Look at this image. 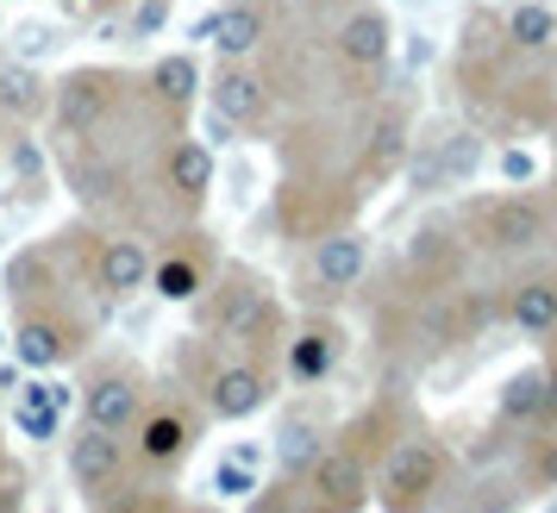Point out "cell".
<instances>
[{"label": "cell", "instance_id": "35", "mask_svg": "<svg viewBox=\"0 0 557 513\" xmlns=\"http://www.w3.org/2000/svg\"><path fill=\"white\" fill-rule=\"evenodd\" d=\"M552 195H557V126H552Z\"/></svg>", "mask_w": 557, "mask_h": 513}, {"label": "cell", "instance_id": "25", "mask_svg": "<svg viewBox=\"0 0 557 513\" xmlns=\"http://www.w3.org/2000/svg\"><path fill=\"white\" fill-rule=\"evenodd\" d=\"M513 483L520 495H557V420L513 438Z\"/></svg>", "mask_w": 557, "mask_h": 513}, {"label": "cell", "instance_id": "32", "mask_svg": "<svg viewBox=\"0 0 557 513\" xmlns=\"http://www.w3.org/2000/svg\"><path fill=\"white\" fill-rule=\"evenodd\" d=\"M220 488H226V495H251V476H245V458H232L226 470H220Z\"/></svg>", "mask_w": 557, "mask_h": 513}, {"label": "cell", "instance_id": "20", "mask_svg": "<svg viewBox=\"0 0 557 513\" xmlns=\"http://www.w3.org/2000/svg\"><path fill=\"white\" fill-rule=\"evenodd\" d=\"M132 438L107 433V426H82L70 438V483L88 495V501H113L120 488H132Z\"/></svg>", "mask_w": 557, "mask_h": 513}, {"label": "cell", "instance_id": "29", "mask_svg": "<svg viewBox=\"0 0 557 513\" xmlns=\"http://www.w3.org/2000/svg\"><path fill=\"white\" fill-rule=\"evenodd\" d=\"M101 513H182V501L170 488H120L113 501H101Z\"/></svg>", "mask_w": 557, "mask_h": 513}, {"label": "cell", "instance_id": "36", "mask_svg": "<svg viewBox=\"0 0 557 513\" xmlns=\"http://www.w3.org/2000/svg\"><path fill=\"white\" fill-rule=\"evenodd\" d=\"M320 7H357V0H320Z\"/></svg>", "mask_w": 557, "mask_h": 513}, {"label": "cell", "instance_id": "2", "mask_svg": "<svg viewBox=\"0 0 557 513\" xmlns=\"http://www.w3.org/2000/svg\"><path fill=\"white\" fill-rule=\"evenodd\" d=\"M7 288H13V358L26 363V370H63V363H76L88 351V313L51 283H32V263L26 256H13L7 263Z\"/></svg>", "mask_w": 557, "mask_h": 513}, {"label": "cell", "instance_id": "21", "mask_svg": "<svg viewBox=\"0 0 557 513\" xmlns=\"http://www.w3.org/2000/svg\"><path fill=\"white\" fill-rule=\"evenodd\" d=\"M195 38H207L220 57H263L276 45V7L270 0H226L220 13H207Z\"/></svg>", "mask_w": 557, "mask_h": 513}, {"label": "cell", "instance_id": "12", "mask_svg": "<svg viewBox=\"0 0 557 513\" xmlns=\"http://www.w3.org/2000/svg\"><path fill=\"white\" fill-rule=\"evenodd\" d=\"M495 320H502L507 333L532 338V345H545L557 338V256L539 251L527 263H513L495 288Z\"/></svg>", "mask_w": 557, "mask_h": 513}, {"label": "cell", "instance_id": "17", "mask_svg": "<svg viewBox=\"0 0 557 513\" xmlns=\"http://www.w3.org/2000/svg\"><path fill=\"white\" fill-rule=\"evenodd\" d=\"M345 351H351V333H345V320L332 308H307L301 313V326H288V338H282V351H276V370L288 376L295 388H320L345 363Z\"/></svg>", "mask_w": 557, "mask_h": 513}, {"label": "cell", "instance_id": "11", "mask_svg": "<svg viewBox=\"0 0 557 513\" xmlns=\"http://www.w3.org/2000/svg\"><path fill=\"white\" fill-rule=\"evenodd\" d=\"M370 476H376V470L332 433L326 445L313 451V463L295 476V513H363L370 508Z\"/></svg>", "mask_w": 557, "mask_h": 513}, {"label": "cell", "instance_id": "18", "mask_svg": "<svg viewBox=\"0 0 557 513\" xmlns=\"http://www.w3.org/2000/svg\"><path fill=\"white\" fill-rule=\"evenodd\" d=\"M201 95H207V107L238 132H263L270 113H276V88H270V76H263L257 57H220L213 76L201 82Z\"/></svg>", "mask_w": 557, "mask_h": 513}, {"label": "cell", "instance_id": "31", "mask_svg": "<svg viewBox=\"0 0 557 513\" xmlns=\"http://www.w3.org/2000/svg\"><path fill=\"white\" fill-rule=\"evenodd\" d=\"M170 20V0H132V32H157Z\"/></svg>", "mask_w": 557, "mask_h": 513}, {"label": "cell", "instance_id": "8", "mask_svg": "<svg viewBox=\"0 0 557 513\" xmlns=\"http://www.w3.org/2000/svg\"><path fill=\"white\" fill-rule=\"evenodd\" d=\"M407 138H413V113H407V101H395V95H370L363 113H357V126H351V145H345V176H351L363 195L382 188L388 176H401Z\"/></svg>", "mask_w": 557, "mask_h": 513}, {"label": "cell", "instance_id": "7", "mask_svg": "<svg viewBox=\"0 0 557 513\" xmlns=\"http://www.w3.org/2000/svg\"><path fill=\"white\" fill-rule=\"evenodd\" d=\"M332 70L345 82V95L370 101L388 76V57H395V20L382 13L376 0H357V7H338V26L326 38Z\"/></svg>", "mask_w": 557, "mask_h": 513}, {"label": "cell", "instance_id": "28", "mask_svg": "<svg viewBox=\"0 0 557 513\" xmlns=\"http://www.w3.org/2000/svg\"><path fill=\"white\" fill-rule=\"evenodd\" d=\"M57 408H63V401H57V388L51 383H32L26 395H20V426L38 433V438H51L57 433Z\"/></svg>", "mask_w": 557, "mask_h": 513}, {"label": "cell", "instance_id": "34", "mask_svg": "<svg viewBox=\"0 0 557 513\" xmlns=\"http://www.w3.org/2000/svg\"><path fill=\"white\" fill-rule=\"evenodd\" d=\"M82 7H88V13H126L132 0H82Z\"/></svg>", "mask_w": 557, "mask_h": 513}, {"label": "cell", "instance_id": "27", "mask_svg": "<svg viewBox=\"0 0 557 513\" xmlns=\"http://www.w3.org/2000/svg\"><path fill=\"white\" fill-rule=\"evenodd\" d=\"M320 445H326V438L313 433L307 420H288V426H282V445H276V463H282V476H301L307 463H313V451H320Z\"/></svg>", "mask_w": 557, "mask_h": 513}, {"label": "cell", "instance_id": "33", "mask_svg": "<svg viewBox=\"0 0 557 513\" xmlns=\"http://www.w3.org/2000/svg\"><path fill=\"white\" fill-rule=\"evenodd\" d=\"M545 395H552V420H557V338H545Z\"/></svg>", "mask_w": 557, "mask_h": 513}, {"label": "cell", "instance_id": "22", "mask_svg": "<svg viewBox=\"0 0 557 513\" xmlns=\"http://www.w3.org/2000/svg\"><path fill=\"white\" fill-rule=\"evenodd\" d=\"M201 63L188 51H170V57H157L151 70L138 76V95L157 107V113H170V132H188V107L201 101Z\"/></svg>", "mask_w": 557, "mask_h": 513}, {"label": "cell", "instance_id": "9", "mask_svg": "<svg viewBox=\"0 0 557 513\" xmlns=\"http://www.w3.org/2000/svg\"><path fill=\"white\" fill-rule=\"evenodd\" d=\"M370 276V238L363 226H332L301 245V301L307 308H345Z\"/></svg>", "mask_w": 557, "mask_h": 513}, {"label": "cell", "instance_id": "10", "mask_svg": "<svg viewBox=\"0 0 557 513\" xmlns=\"http://www.w3.org/2000/svg\"><path fill=\"white\" fill-rule=\"evenodd\" d=\"M70 251H76V276L82 288H95L107 301H126L138 288H151V245L138 232H70Z\"/></svg>", "mask_w": 557, "mask_h": 513}, {"label": "cell", "instance_id": "15", "mask_svg": "<svg viewBox=\"0 0 557 513\" xmlns=\"http://www.w3.org/2000/svg\"><path fill=\"white\" fill-rule=\"evenodd\" d=\"M82 401V426H107V433H132V420L151 401V376L132 358H101L76 388Z\"/></svg>", "mask_w": 557, "mask_h": 513}, {"label": "cell", "instance_id": "4", "mask_svg": "<svg viewBox=\"0 0 557 513\" xmlns=\"http://www.w3.org/2000/svg\"><path fill=\"white\" fill-rule=\"evenodd\" d=\"M451 495V445L432 426H407L388 451H382L376 476H370V501L382 513H438Z\"/></svg>", "mask_w": 557, "mask_h": 513}, {"label": "cell", "instance_id": "13", "mask_svg": "<svg viewBox=\"0 0 557 513\" xmlns=\"http://www.w3.org/2000/svg\"><path fill=\"white\" fill-rule=\"evenodd\" d=\"M276 383H282V370L270 358L226 351L220 363L201 370V408H207V420L238 426V420H251V413H263L270 401H276Z\"/></svg>", "mask_w": 557, "mask_h": 513}, {"label": "cell", "instance_id": "19", "mask_svg": "<svg viewBox=\"0 0 557 513\" xmlns=\"http://www.w3.org/2000/svg\"><path fill=\"white\" fill-rule=\"evenodd\" d=\"M213 176H220V163L207 151L195 132H170V145L157 151V188H163V201L176 220H201L207 213V195H213Z\"/></svg>", "mask_w": 557, "mask_h": 513}, {"label": "cell", "instance_id": "39", "mask_svg": "<svg viewBox=\"0 0 557 513\" xmlns=\"http://www.w3.org/2000/svg\"><path fill=\"white\" fill-rule=\"evenodd\" d=\"M0 338H7V333H0Z\"/></svg>", "mask_w": 557, "mask_h": 513}, {"label": "cell", "instance_id": "26", "mask_svg": "<svg viewBox=\"0 0 557 513\" xmlns=\"http://www.w3.org/2000/svg\"><path fill=\"white\" fill-rule=\"evenodd\" d=\"M502 38L520 57H557V7H545V0H513L502 13Z\"/></svg>", "mask_w": 557, "mask_h": 513}, {"label": "cell", "instance_id": "1", "mask_svg": "<svg viewBox=\"0 0 557 513\" xmlns=\"http://www.w3.org/2000/svg\"><path fill=\"white\" fill-rule=\"evenodd\" d=\"M195 338L213 351H245V358L276 363L282 338H288V313H282L276 288L251 263H220L213 283L195 295Z\"/></svg>", "mask_w": 557, "mask_h": 513}, {"label": "cell", "instance_id": "6", "mask_svg": "<svg viewBox=\"0 0 557 513\" xmlns=\"http://www.w3.org/2000/svg\"><path fill=\"white\" fill-rule=\"evenodd\" d=\"M357 207H363V188L345 176V163L307 157V163H295L276 188V232L288 245H307V238H320V232H332V226H351Z\"/></svg>", "mask_w": 557, "mask_h": 513}, {"label": "cell", "instance_id": "3", "mask_svg": "<svg viewBox=\"0 0 557 513\" xmlns=\"http://www.w3.org/2000/svg\"><path fill=\"white\" fill-rule=\"evenodd\" d=\"M463 245L495 263H527L557 245V195L552 188H507L463 207Z\"/></svg>", "mask_w": 557, "mask_h": 513}, {"label": "cell", "instance_id": "23", "mask_svg": "<svg viewBox=\"0 0 557 513\" xmlns=\"http://www.w3.org/2000/svg\"><path fill=\"white\" fill-rule=\"evenodd\" d=\"M552 426V395H545V363H520L495 388V433H532Z\"/></svg>", "mask_w": 557, "mask_h": 513}, {"label": "cell", "instance_id": "30", "mask_svg": "<svg viewBox=\"0 0 557 513\" xmlns=\"http://www.w3.org/2000/svg\"><path fill=\"white\" fill-rule=\"evenodd\" d=\"M245 513H295V476H282L276 470V483L270 488H251V508Z\"/></svg>", "mask_w": 557, "mask_h": 513}, {"label": "cell", "instance_id": "37", "mask_svg": "<svg viewBox=\"0 0 557 513\" xmlns=\"http://www.w3.org/2000/svg\"><path fill=\"white\" fill-rule=\"evenodd\" d=\"M182 513H220V508H182Z\"/></svg>", "mask_w": 557, "mask_h": 513}, {"label": "cell", "instance_id": "38", "mask_svg": "<svg viewBox=\"0 0 557 513\" xmlns=\"http://www.w3.org/2000/svg\"><path fill=\"white\" fill-rule=\"evenodd\" d=\"M545 513H557V495H552V508H545Z\"/></svg>", "mask_w": 557, "mask_h": 513}, {"label": "cell", "instance_id": "5", "mask_svg": "<svg viewBox=\"0 0 557 513\" xmlns=\"http://www.w3.org/2000/svg\"><path fill=\"white\" fill-rule=\"evenodd\" d=\"M138 101V76L113 70V63H82L63 82H51V132L57 151H76L88 138H101L126 120V107Z\"/></svg>", "mask_w": 557, "mask_h": 513}, {"label": "cell", "instance_id": "14", "mask_svg": "<svg viewBox=\"0 0 557 513\" xmlns=\"http://www.w3.org/2000/svg\"><path fill=\"white\" fill-rule=\"evenodd\" d=\"M195 438H201V413L188 408V401H176V395H157L132 420V463L151 470V476H170V470L188 463Z\"/></svg>", "mask_w": 557, "mask_h": 513}, {"label": "cell", "instance_id": "16", "mask_svg": "<svg viewBox=\"0 0 557 513\" xmlns=\"http://www.w3.org/2000/svg\"><path fill=\"white\" fill-rule=\"evenodd\" d=\"M220 263H226L220 245H213L195 220H182V226L163 238V251H151V288L163 301H176V308H195V295L213 283Z\"/></svg>", "mask_w": 557, "mask_h": 513}, {"label": "cell", "instance_id": "24", "mask_svg": "<svg viewBox=\"0 0 557 513\" xmlns=\"http://www.w3.org/2000/svg\"><path fill=\"white\" fill-rule=\"evenodd\" d=\"M51 113V76L32 63H0V126H38Z\"/></svg>", "mask_w": 557, "mask_h": 513}]
</instances>
